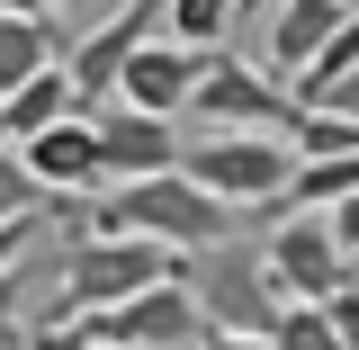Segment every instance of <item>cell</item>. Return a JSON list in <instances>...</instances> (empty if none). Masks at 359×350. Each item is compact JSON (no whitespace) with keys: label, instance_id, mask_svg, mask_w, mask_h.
Returning a JSON list of instances; mask_svg holds the SVG:
<instances>
[{"label":"cell","instance_id":"cell-1","mask_svg":"<svg viewBox=\"0 0 359 350\" xmlns=\"http://www.w3.org/2000/svg\"><path fill=\"white\" fill-rule=\"evenodd\" d=\"M180 269H189V252L153 243V234H72L45 314H99L117 297H135V288H153V278H180Z\"/></svg>","mask_w":359,"mask_h":350},{"label":"cell","instance_id":"cell-2","mask_svg":"<svg viewBox=\"0 0 359 350\" xmlns=\"http://www.w3.org/2000/svg\"><path fill=\"white\" fill-rule=\"evenodd\" d=\"M180 171L198 189H216L233 216H278L287 171H297V144L287 135H261V126H216L198 144H180Z\"/></svg>","mask_w":359,"mask_h":350},{"label":"cell","instance_id":"cell-3","mask_svg":"<svg viewBox=\"0 0 359 350\" xmlns=\"http://www.w3.org/2000/svg\"><path fill=\"white\" fill-rule=\"evenodd\" d=\"M189 117L216 135V126H261V135H287L297 126V90L278 81L269 63H243V54H207L198 63V90H189Z\"/></svg>","mask_w":359,"mask_h":350},{"label":"cell","instance_id":"cell-4","mask_svg":"<svg viewBox=\"0 0 359 350\" xmlns=\"http://www.w3.org/2000/svg\"><path fill=\"white\" fill-rule=\"evenodd\" d=\"M189 288H198V306H207V323L216 332H269L278 323V278H269V261L252 252V243H207V252H189Z\"/></svg>","mask_w":359,"mask_h":350},{"label":"cell","instance_id":"cell-5","mask_svg":"<svg viewBox=\"0 0 359 350\" xmlns=\"http://www.w3.org/2000/svg\"><path fill=\"white\" fill-rule=\"evenodd\" d=\"M90 332L99 342H126V350H198L207 342V306H198V288L180 269V278H153V288H135L117 306H99Z\"/></svg>","mask_w":359,"mask_h":350},{"label":"cell","instance_id":"cell-6","mask_svg":"<svg viewBox=\"0 0 359 350\" xmlns=\"http://www.w3.org/2000/svg\"><path fill=\"white\" fill-rule=\"evenodd\" d=\"M261 261H269V278H278V297H332V288L359 269L351 252H341L332 216H314V207H278Z\"/></svg>","mask_w":359,"mask_h":350},{"label":"cell","instance_id":"cell-7","mask_svg":"<svg viewBox=\"0 0 359 350\" xmlns=\"http://www.w3.org/2000/svg\"><path fill=\"white\" fill-rule=\"evenodd\" d=\"M144 36H162V0H126L117 18H99V27H81V36H63L72 99H81V108H99V99L117 90V72H126V54H135Z\"/></svg>","mask_w":359,"mask_h":350},{"label":"cell","instance_id":"cell-8","mask_svg":"<svg viewBox=\"0 0 359 350\" xmlns=\"http://www.w3.org/2000/svg\"><path fill=\"white\" fill-rule=\"evenodd\" d=\"M27 171L45 180V198H99L108 189V162H99V117L90 108H63L54 126H36L27 144Z\"/></svg>","mask_w":359,"mask_h":350},{"label":"cell","instance_id":"cell-9","mask_svg":"<svg viewBox=\"0 0 359 350\" xmlns=\"http://www.w3.org/2000/svg\"><path fill=\"white\" fill-rule=\"evenodd\" d=\"M90 117H99V162H108V180H144V171H171L180 162V126L171 117L126 108V99H99Z\"/></svg>","mask_w":359,"mask_h":350},{"label":"cell","instance_id":"cell-10","mask_svg":"<svg viewBox=\"0 0 359 350\" xmlns=\"http://www.w3.org/2000/svg\"><path fill=\"white\" fill-rule=\"evenodd\" d=\"M198 45H171V36H144L126 54V72H117V90L108 99H126V108H153V117H180L189 108V90H198Z\"/></svg>","mask_w":359,"mask_h":350},{"label":"cell","instance_id":"cell-11","mask_svg":"<svg viewBox=\"0 0 359 350\" xmlns=\"http://www.w3.org/2000/svg\"><path fill=\"white\" fill-rule=\"evenodd\" d=\"M341 18H351V0H269V45H261L269 72H278V81H297L314 54L332 45Z\"/></svg>","mask_w":359,"mask_h":350},{"label":"cell","instance_id":"cell-12","mask_svg":"<svg viewBox=\"0 0 359 350\" xmlns=\"http://www.w3.org/2000/svg\"><path fill=\"white\" fill-rule=\"evenodd\" d=\"M45 63H63V18L54 9H0V90H18Z\"/></svg>","mask_w":359,"mask_h":350},{"label":"cell","instance_id":"cell-13","mask_svg":"<svg viewBox=\"0 0 359 350\" xmlns=\"http://www.w3.org/2000/svg\"><path fill=\"white\" fill-rule=\"evenodd\" d=\"M63 108H81V99H72V72H63V63L27 72L18 90H0V144H27V135H36V126H54Z\"/></svg>","mask_w":359,"mask_h":350},{"label":"cell","instance_id":"cell-14","mask_svg":"<svg viewBox=\"0 0 359 350\" xmlns=\"http://www.w3.org/2000/svg\"><path fill=\"white\" fill-rule=\"evenodd\" d=\"M359 189V153H297V171H287V198L278 207H332V198H351Z\"/></svg>","mask_w":359,"mask_h":350},{"label":"cell","instance_id":"cell-15","mask_svg":"<svg viewBox=\"0 0 359 350\" xmlns=\"http://www.w3.org/2000/svg\"><path fill=\"white\" fill-rule=\"evenodd\" d=\"M224 27H233V0H162V36L171 45H198V54H216Z\"/></svg>","mask_w":359,"mask_h":350},{"label":"cell","instance_id":"cell-16","mask_svg":"<svg viewBox=\"0 0 359 350\" xmlns=\"http://www.w3.org/2000/svg\"><path fill=\"white\" fill-rule=\"evenodd\" d=\"M36 207H54V198H45V180L27 171V153H18V144H0V216H36Z\"/></svg>","mask_w":359,"mask_h":350},{"label":"cell","instance_id":"cell-17","mask_svg":"<svg viewBox=\"0 0 359 350\" xmlns=\"http://www.w3.org/2000/svg\"><path fill=\"white\" fill-rule=\"evenodd\" d=\"M351 63H359V9H351V18H341V27H332V45L314 54L306 72H297V99H306V90H323V81H341Z\"/></svg>","mask_w":359,"mask_h":350},{"label":"cell","instance_id":"cell-18","mask_svg":"<svg viewBox=\"0 0 359 350\" xmlns=\"http://www.w3.org/2000/svg\"><path fill=\"white\" fill-rule=\"evenodd\" d=\"M27 288H36V278H27V261H9V269H0V350H18V342H27V323H18Z\"/></svg>","mask_w":359,"mask_h":350},{"label":"cell","instance_id":"cell-19","mask_svg":"<svg viewBox=\"0 0 359 350\" xmlns=\"http://www.w3.org/2000/svg\"><path fill=\"white\" fill-rule=\"evenodd\" d=\"M314 306L332 314V332H341V350H359V269L341 278V288H332V297H314Z\"/></svg>","mask_w":359,"mask_h":350},{"label":"cell","instance_id":"cell-20","mask_svg":"<svg viewBox=\"0 0 359 350\" xmlns=\"http://www.w3.org/2000/svg\"><path fill=\"white\" fill-rule=\"evenodd\" d=\"M297 108H332V117H359V63L341 72V81H323V90H306Z\"/></svg>","mask_w":359,"mask_h":350},{"label":"cell","instance_id":"cell-21","mask_svg":"<svg viewBox=\"0 0 359 350\" xmlns=\"http://www.w3.org/2000/svg\"><path fill=\"white\" fill-rule=\"evenodd\" d=\"M323 216H332V234H341V252H351V261H359V189H351V198H332Z\"/></svg>","mask_w":359,"mask_h":350},{"label":"cell","instance_id":"cell-22","mask_svg":"<svg viewBox=\"0 0 359 350\" xmlns=\"http://www.w3.org/2000/svg\"><path fill=\"white\" fill-rule=\"evenodd\" d=\"M198 350H278V342H269V332H216V323H207V342H198Z\"/></svg>","mask_w":359,"mask_h":350},{"label":"cell","instance_id":"cell-23","mask_svg":"<svg viewBox=\"0 0 359 350\" xmlns=\"http://www.w3.org/2000/svg\"><path fill=\"white\" fill-rule=\"evenodd\" d=\"M36 9H54V18H63V9H81V0H36Z\"/></svg>","mask_w":359,"mask_h":350},{"label":"cell","instance_id":"cell-24","mask_svg":"<svg viewBox=\"0 0 359 350\" xmlns=\"http://www.w3.org/2000/svg\"><path fill=\"white\" fill-rule=\"evenodd\" d=\"M90 350H126V342H99V332H90Z\"/></svg>","mask_w":359,"mask_h":350},{"label":"cell","instance_id":"cell-25","mask_svg":"<svg viewBox=\"0 0 359 350\" xmlns=\"http://www.w3.org/2000/svg\"><path fill=\"white\" fill-rule=\"evenodd\" d=\"M0 9H36V0H0Z\"/></svg>","mask_w":359,"mask_h":350}]
</instances>
